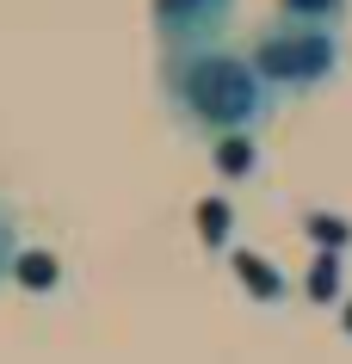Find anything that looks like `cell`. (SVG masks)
Here are the masks:
<instances>
[{"label":"cell","mask_w":352,"mask_h":364,"mask_svg":"<svg viewBox=\"0 0 352 364\" xmlns=\"http://www.w3.org/2000/svg\"><path fill=\"white\" fill-rule=\"evenodd\" d=\"M13 272H19V216L0 198V284H13Z\"/></svg>","instance_id":"obj_8"},{"label":"cell","mask_w":352,"mask_h":364,"mask_svg":"<svg viewBox=\"0 0 352 364\" xmlns=\"http://www.w3.org/2000/svg\"><path fill=\"white\" fill-rule=\"evenodd\" d=\"M272 19L291 25H321V31H340L352 19V0H272Z\"/></svg>","instance_id":"obj_5"},{"label":"cell","mask_w":352,"mask_h":364,"mask_svg":"<svg viewBox=\"0 0 352 364\" xmlns=\"http://www.w3.org/2000/svg\"><path fill=\"white\" fill-rule=\"evenodd\" d=\"M235 6L241 0H149V25H155L161 56H186V50L229 43Z\"/></svg>","instance_id":"obj_3"},{"label":"cell","mask_w":352,"mask_h":364,"mask_svg":"<svg viewBox=\"0 0 352 364\" xmlns=\"http://www.w3.org/2000/svg\"><path fill=\"white\" fill-rule=\"evenodd\" d=\"M241 50H247V62L260 68V80L272 87V99H309V93H321V87L340 75V62H346L340 31L291 25V19H266Z\"/></svg>","instance_id":"obj_2"},{"label":"cell","mask_w":352,"mask_h":364,"mask_svg":"<svg viewBox=\"0 0 352 364\" xmlns=\"http://www.w3.org/2000/svg\"><path fill=\"white\" fill-rule=\"evenodd\" d=\"M210 167H216V179H229V186L254 179L260 173V136H223V142H210Z\"/></svg>","instance_id":"obj_4"},{"label":"cell","mask_w":352,"mask_h":364,"mask_svg":"<svg viewBox=\"0 0 352 364\" xmlns=\"http://www.w3.org/2000/svg\"><path fill=\"white\" fill-rule=\"evenodd\" d=\"M346 333H352V309H346Z\"/></svg>","instance_id":"obj_12"},{"label":"cell","mask_w":352,"mask_h":364,"mask_svg":"<svg viewBox=\"0 0 352 364\" xmlns=\"http://www.w3.org/2000/svg\"><path fill=\"white\" fill-rule=\"evenodd\" d=\"M315 241H334V247H346V223H328V216H309Z\"/></svg>","instance_id":"obj_11"},{"label":"cell","mask_w":352,"mask_h":364,"mask_svg":"<svg viewBox=\"0 0 352 364\" xmlns=\"http://www.w3.org/2000/svg\"><path fill=\"white\" fill-rule=\"evenodd\" d=\"M309 296H315V303L340 296V259H334V253H321V259H315V272H309Z\"/></svg>","instance_id":"obj_10"},{"label":"cell","mask_w":352,"mask_h":364,"mask_svg":"<svg viewBox=\"0 0 352 364\" xmlns=\"http://www.w3.org/2000/svg\"><path fill=\"white\" fill-rule=\"evenodd\" d=\"M25 290H56V259L50 253H19V272H13Z\"/></svg>","instance_id":"obj_9"},{"label":"cell","mask_w":352,"mask_h":364,"mask_svg":"<svg viewBox=\"0 0 352 364\" xmlns=\"http://www.w3.org/2000/svg\"><path fill=\"white\" fill-rule=\"evenodd\" d=\"M229 229H235L229 198H204V204H198V235H204V247L223 253V247H229Z\"/></svg>","instance_id":"obj_7"},{"label":"cell","mask_w":352,"mask_h":364,"mask_svg":"<svg viewBox=\"0 0 352 364\" xmlns=\"http://www.w3.org/2000/svg\"><path fill=\"white\" fill-rule=\"evenodd\" d=\"M161 99L167 112L204 142L223 136H260L272 124L278 99L260 80L241 43H210V50H186V56H161Z\"/></svg>","instance_id":"obj_1"},{"label":"cell","mask_w":352,"mask_h":364,"mask_svg":"<svg viewBox=\"0 0 352 364\" xmlns=\"http://www.w3.org/2000/svg\"><path fill=\"white\" fill-rule=\"evenodd\" d=\"M229 266L241 272V284H247V296H260V303H284V278H278L272 266H266V259H260V253H247V247H235L229 253Z\"/></svg>","instance_id":"obj_6"}]
</instances>
